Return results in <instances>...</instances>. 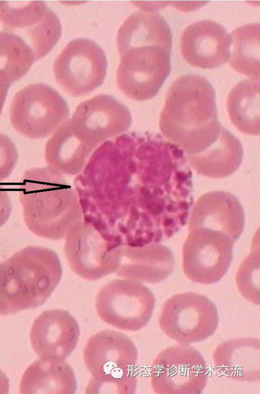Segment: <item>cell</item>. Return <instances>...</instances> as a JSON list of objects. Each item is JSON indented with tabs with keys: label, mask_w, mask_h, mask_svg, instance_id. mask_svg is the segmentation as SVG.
Returning <instances> with one entry per match:
<instances>
[{
	"label": "cell",
	"mask_w": 260,
	"mask_h": 394,
	"mask_svg": "<svg viewBox=\"0 0 260 394\" xmlns=\"http://www.w3.org/2000/svg\"><path fill=\"white\" fill-rule=\"evenodd\" d=\"M11 84L0 78V115Z\"/></svg>",
	"instance_id": "obj_31"
},
{
	"label": "cell",
	"mask_w": 260,
	"mask_h": 394,
	"mask_svg": "<svg viewBox=\"0 0 260 394\" xmlns=\"http://www.w3.org/2000/svg\"><path fill=\"white\" fill-rule=\"evenodd\" d=\"M69 116L66 101L43 83L30 84L19 90L13 97L9 112L14 129L30 139L49 136Z\"/></svg>",
	"instance_id": "obj_6"
},
{
	"label": "cell",
	"mask_w": 260,
	"mask_h": 394,
	"mask_svg": "<svg viewBox=\"0 0 260 394\" xmlns=\"http://www.w3.org/2000/svg\"><path fill=\"white\" fill-rule=\"evenodd\" d=\"M159 124L166 139L187 154H197L209 147L222 127L210 82L197 74L177 79L167 91Z\"/></svg>",
	"instance_id": "obj_2"
},
{
	"label": "cell",
	"mask_w": 260,
	"mask_h": 394,
	"mask_svg": "<svg viewBox=\"0 0 260 394\" xmlns=\"http://www.w3.org/2000/svg\"><path fill=\"white\" fill-rule=\"evenodd\" d=\"M94 150L81 142L66 121L45 146V156L49 167L69 175L79 174Z\"/></svg>",
	"instance_id": "obj_24"
},
{
	"label": "cell",
	"mask_w": 260,
	"mask_h": 394,
	"mask_svg": "<svg viewBox=\"0 0 260 394\" xmlns=\"http://www.w3.org/2000/svg\"><path fill=\"white\" fill-rule=\"evenodd\" d=\"M234 244L217 232L204 229L189 231L182 251L184 275L202 284L218 282L230 267Z\"/></svg>",
	"instance_id": "obj_14"
},
{
	"label": "cell",
	"mask_w": 260,
	"mask_h": 394,
	"mask_svg": "<svg viewBox=\"0 0 260 394\" xmlns=\"http://www.w3.org/2000/svg\"><path fill=\"white\" fill-rule=\"evenodd\" d=\"M119 55L127 50L144 46H172L171 29L160 14L152 11L131 14L119 28L117 36Z\"/></svg>",
	"instance_id": "obj_22"
},
{
	"label": "cell",
	"mask_w": 260,
	"mask_h": 394,
	"mask_svg": "<svg viewBox=\"0 0 260 394\" xmlns=\"http://www.w3.org/2000/svg\"><path fill=\"white\" fill-rule=\"evenodd\" d=\"M85 365L91 374L86 393H134L138 353L124 334L105 330L91 337L83 351Z\"/></svg>",
	"instance_id": "obj_5"
},
{
	"label": "cell",
	"mask_w": 260,
	"mask_h": 394,
	"mask_svg": "<svg viewBox=\"0 0 260 394\" xmlns=\"http://www.w3.org/2000/svg\"><path fill=\"white\" fill-rule=\"evenodd\" d=\"M19 192L25 223L37 236L61 239L81 220L77 195L62 174L53 168L25 171Z\"/></svg>",
	"instance_id": "obj_3"
},
{
	"label": "cell",
	"mask_w": 260,
	"mask_h": 394,
	"mask_svg": "<svg viewBox=\"0 0 260 394\" xmlns=\"http://www.w3.org/2000/svg\"><path fill=\"white\" fill-rule=\"evenodd\" d=\"M231 39L232 68L240 73L259 79V24L250 23L237 28L232 33Z\"/></svg>",
	"instance_id": "obj_26"
},
{
	"label": "cell",
	"mask_w": 260,
	"mask_h": 394,
	"mask_svg": "<svg viewBox=\"0 0 260 394\" xmlns=\"http://www.w3.org/2000/svg\"><path fill=\"white\" fill-rule=\"evenodd\" d=\"M132 253L120 257L119 276L147 283H158L173 272L175 260L171 250L158 243H152L132 249Z\"/></svg>",
	"instance_id": "obj_20"
},
{
	"label": "cell",
	"mask_w": 260,
	"mask_h": 394,
	"mask_svg": "<svg viewBox=\"0 0 260 394\" xmlns=\"http://www.w3.org/2000/svg\"><path fill=\"white\" fill-rule=\"evenodd\" d=\"M77 382L67 362L41 359L25 371L20 385V393H75Z\"/></svg>",
	"instance_id": "obj_23"
},
{
	"label": "cell",
	"mask_w": 260,
	"mask_h": 394,
	"mask_svg": "<svg viewBox=\"0 0 260 394\" xmlns=\"http://www.w3.org/2000/svg\"><path fill=\"white\" fill-rule=\"evenodd\" d=\"M218 322L215 305L206 296L192 292L177 293L167 300L159 320L167 336L185 345L211 336Z\"/></svg>",
	"instance_id": "obj_7"
},
{
	"label": "cell",
	"mask_w": 260,
	"mask_h": 394,
	"mask_svg": "<svg viewBox=\"0 0 260 394\" xmlns=\"http://www.w3.org/2000/svg\"><path fill=\"white\" fill-rule=\"evenodd\" d=\"M236 282L240 294L246 300L259 305V250L252 247L250 253L240 264Z\"/></svg>",
	"instance_id": "obj_28"
},
{
	"label": "cell",
	"mask_w": 260,
	"mask_h": 394,
	"mask_svg": "<svg viewBox=\"0 0 260 394\" xmlns=\"http://www.w3.org/2000/svg\"><path fill=\"white\" fill-rule=\"evenodd\" d=\"M167 155L155 135L122 134L101 144L74 185L93 212H131L142 228L146 212L168 183Z\"/></svg>",
	"instance_id": "obj_1"
},
{
	"label": "cell",
	"mask_w": 260,
	"mask_h": 394,
	"mask_svg": "<svg viewBox=\"0 0 260 394\" xmlns=\"http://www.w3.org/2000/svg\"><path fill=\"white\" fill-rule=\"evenodd\" d=\"M231 39L220 24L209 20L196 22L183 32L181 54L189 64L213 69L225 63L230 56Z\"/></svg>",
	"instance_id": "obj_18"
},
{
	"label": "cell",
	"mask_w": 260,
	"mask_h": 394,
	"mask_svg": "<svg viewBox=\"0 0 260 394\" xmlns=\"http://www.w3.org/2000/svg\"><path fill=\"white\" fill-rule=\"evenodd\" d=\"M67 121L77 138L95 150L127 131L132 118L123 104L110 95L99 94L80 104Z\"/></svg>",
	"instance_id": "obj_13"
},
{
	"label": "cell",
	"mask_w": 260,
	"mask_h": 394,
	"mask_svg": "<svg viewBox=\"0 0 260 394\" xmlns=\"http://www.w3.org/2000/svg\"><path fill=\"white\" fill-rule=\"evenodd\" d=\"M213 360L217 370L233 380L258 381L260 379V341L246 337L226 341L216 348Z\"/></svg>",
	"instance_id": "obj_19"
},
{
	"label": "cell",
	"mask_w": 260,
	"mask_h": 394,
	"mask_svg": "<svg viewBox=\"0 0 260 394\" xmlns=\"http://www.w3.org/2000/svg\"><path fill=\"white\" fill-rule=\"evenodd\" d=\"M230 118L242 133L259 134V80L240 81L230 92L226 101Z\"/></svg>",
	"instance_id": "obj_25"
},
{
	"label": "cell",
	"mask_w": 260,
	"mask_h": 394,
	"mask_svg": "<svg viewBox=\"0 0 260 394\" xmlns=\"http://www.w3.org/2000/svg\"><path fill=\"white\" fill-rule=\"evenodd\" d=\"M155 298L147 287L136 280H115L99 291L97 313L104 322L117 329L138 331L149 322Z\"/></svg>",
	"instance_id": "obj_10"
},
{
	"label": "cell",
	"mask_w": 260,
	"mask_h": 394,
	"mask_svg": "<svg viewBox=\"0 0 260 394\" xmlns=\"http://www.w3.org/2000/svg\"><path fill=\"white\" fill-rule=\"evenodd\" d=\"M62 268L57 254L28 246L0 263V314L42 305L58 285Z\"/></svg>",
	"instance_id": "obj_4"
},
{
	"label": "cell",
	"mask_w": 260,
	"mask_h": 394,
	"mask_svg": "<svg viewBox=\"0 0 260 394\" xmlns=\"http://www.w3.org/2000/svg\"><path fill=\"white\" fill-rule=\"evenodd\" d=\"M11 211V199L6 189L0 185V227L8 220Z\"/></svg>",
	"instance_id": "obj_30"
},
{
	"label": "cell",
	"mask_w": 260,
	"mask_h": 394,
	"mask_svg": "<svg viewBox=\"0 0 260 394\" xmlns=\"http://www.w3.org/2000/svg\"><path fill=\"white\" fill-rule=\"evenodd\" d=\"M244 212L238 198L225 191L202 195L193 206L188 231L204 229L225 235L235 243L242 234Z\"/></svg>",
	"instance_id": "obj_17"
},
{
	"label": "cell",
	"mask_w": 260,
	"mask_h": 394,
	"mask_svg": "<svg viewBox=\"0 0 260 394\" xmlns=\"http://www.w3.org/2000/svg\"><path fill=\"white\" fill-rule=\"evenodd\" d=\"M107 68L106 56L94 42L84 38L71 41L56 59L55 80L74 96L86 95L103 82Z\"/></svg>",
	"instance_id": "obj_12"
},
{
	"label": "cell",
	"mask_w": 260,
	"mask_h": 394,
	"mask_svg": "<svg viewBox=\"0 0 260 394\" xmlns=\"http://www.w3.org/2000/svg\"><path fill=\"white\" fill-rule=\"evenodd\" d=\"M0 21L27 44L35 60L46 56L61 35L58 16L43 1H0Z\"/></svg>",
	"instance_id": "obj_8"
},
{
	"label": "cell",
	"mask_w": 260,
	"mask_h": 394,
	"mask_svg": "<svg viewBox=\"0 0 260 394\" xmlns=\"http://www.w3.org/2000/svg\"><path fill=\"white\" fill-rule=\"evenodd\" d=\"M243 151L239 140L223 126L215 141L197 154H188L186 158L199 174L211 178L226 177L240 167Z\"/></svg>",
	"instance_id": "obj_21"
},
{
	"label": "cell",
	"mask_w": 260,
	"mask_h": 394,
	"mask_svg": "<svg viewBox=\"0 0 260 394\" xmlns=\"http://www.w3.org/2000/svg\"><path fill=\"white\" fill-rule=\"evenodd\" d=\"M9 381L5 374L0 370V393H7Z\"/></svg>",
	"instance_id": "obj_32"
},
{
	"label": "cell",
	"mask_w": 260,
	"mask_h": 394,
	"mask_svg": "<svg viewBox=\"0 0 260 394\" xmlns=\"http://www.w3.org/2000/svg\"><path fill=\"white\" fill-rule=\"evenodd\" d=\"M80 222L66 236L65 252L70 267L87 280H96L115 271L119 249L108 243L95 228Z\"/></svg>",
	"instance_id": "obj_15"
},
{
	"label": "cell",
	"mask_w": 260,
	"mask_h": 394,
	"mask_svg": "<svg viewBox=\"0 0 260 394\" xmlns=\"http://www.w3.org/2000/svg\"><path fill=\"white\" fill-rule=\"evenodd\" d=\"M18 159L14 143L8 136L0 133V182L11 175Z\"/></svg>",
	"instance_id": "obj_29"
},
{
	"label": "cell",
	"mask_w": 260,
	"mask_h": 394,
	"mask_svg": "<svg viewBox=\"0 0 260 394\" xmlns=\"http://www.w3.org/2000/svg\"><path fill=\"white\" fill-rule=\"evenodd\" d=\"M171 46H144L120 56L116 82L127 97L145 101L155 96L171 71Z\"/></svg>",
	"instance_id": "obj_9"
},
{
	"label": "cell",
	"mask_w": 260,
	"mask_h": 394,
	"mask_svg": "<svg viewBox=\"0 0 260 394\" xmlns=\"http://www.w3.org/2000/svg\"><path fill=\"white\" fill-rule=\"evenodd\" d=\"M79 325L68 311H44L31 329L32 347L41 359L62 361L75 349L79 337Z\"/></svg>",
	"instance_id": "obj_16"
},
{
	"label": "cell",
	"mask_w": 260,
	"mask_h": 394,
	"mask_svg": "<svg viewBox=\"0 0 260 394\" xmlns=\"http://www.w3.org/2000/svg\"><path fill=\"white\" fill-rule=\"evenodd\" d=\"M207 378L204 358L198 350L188 345L166 348L151 367V386L158 394H199Z\"/></svg>",
	"instance_id": "obj_11"
},
{
	"label": "cell",
	"mask_w": 260,
	"mask_h": 394,
	"mask_svg": "<svg viewBox=\"0 0 260 394\" xmlns=\"http://www.w3.org/2000/svg\"><path fill=\"white\" fill-rule=\"evenodd\" d=\"M35 61L32 50L20 37L0 32V78L9 83L23 77Z\"/></svg>",
	"instance_id": "obj_27"
}]
</instances>
